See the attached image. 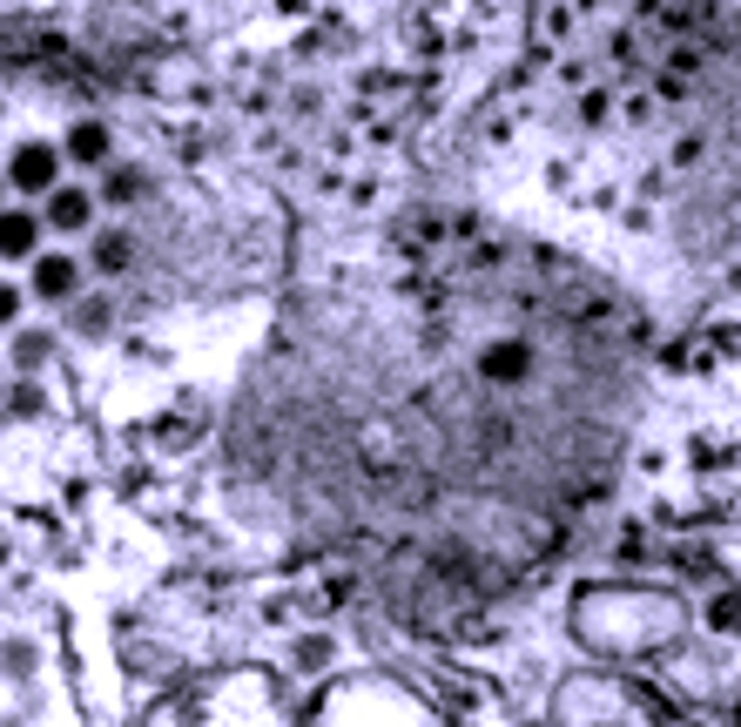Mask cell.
<instances>
[{
    "mask_svg": "<svg viewBox=\"0 0 741 727\" xmlns=\"http://www.w3.org/2000/svg\"><path fill=\"white\" fill-rule=\"evenodd\" d=\"M82 331H108V303H82Z\"/></svg>",
    "mask_w": 741,
    "mask_h": 727,
    "instance_id": "cell-9",
    "label": "cell"
},
{
    "mask_svg": "<svg viewBox=\"0 0 741 727\" xmlns=\"http://www.w3.org/2000/svg\"><path fill=\"white\" fill-rule=\"evenodd\" d=\"M34 290H41L48 303H61V297L82 290V270H74L68 257H41V263H34Z\"/></svg>",
    "mask_w": 741,
    "mask_h": 727,
    "instance_id": "cell-4",
    "label": "cell"
},
{
    "mask_svg": "<svg viewBox=\"0 0 741 727\" xmlns=\"http://www.w3.org/2000/svg\"><path fill=\"white\" fill-rule=\"evenodd\" d=\"M14 317H21V290H8V283H0V331H8Z\"/></svg>",
    "mask_w": 741,
    "mask_h": 727,
    "instance_id": "cell-8",
    "label": "cell"
},
{
    "mask_svg": "<svg viewBox=\"0 0 741 727\" xmlns=\"http://www.w3.org/2000/svg\"><path fill=\"white\" fill-rule=\"evenodd\" d=\"M14 189H27V195H48L55 182H61V155L55 148H41V142H27L21 155H14Z\"/></svg>",
    "mask_w": 741,
    "mask_h": 727,
    "instance_id": "cell-1",
    "label": "cell"
},
{
    "mask_svg": "<svg viewBox=\"0 0 741 727\" xmlns=\"http://www.w3.org/2000/svg\"><path fill=\"white\" fill-rule=\"evenodd\" d=\"M88 216H95V195H88V189H68V182L48 189V216H41V223H55V229H88Z\"/></svg>",
    "mask_w": 741,
    "mask_h": 727,
    "instance_id": "cell-2",
    "label": "cell"
},
{
    "mask_svg": "<svg viewBox=\"0 0 741 727\" xmlns=\"http://www.w3.org/2000/svg\"><path fill=\"white\" fill-rule=\"evenodd\" d=\"M34 242H41V216L0 210V257H34Z\"/></svg>",
    "mask_w": 741,
    "mask_h": 727,
    "instance_id": "cell-3",
    "label": "cell"
},
{
    "mask_svg": "<svg viewBox=\"0 0 741 727\" xmlns=\"http://www.w3.org/2000/svg\"><path fill=\"white\" fill-rule=\"evenodd\" d=\"M95 257H101V270H115V263H129V242H122V236H101Z\"/></svg>",
    "mask_w": 741,
    "mask_h": 727,
    "instance_id": "cell-7",
    "label": "cell"
},
{
    "mask_svg": "<svg viewBox=\"0 0 741 727\" xmlns=\"http://www.w3.org/2000/svg\"><path fill=\"white\" fill-rule=\"evenodd\" d=\"M526 364H533V350H526V344H492V350H486V378L513 384V378H526Z\"/></svg>",
    "mask_w": 741,
    "mask_h": 727,
    "instance_id": "cell-5",
    "label": "cell"
},
{
    "mask_svg": "<svg viewBox=\"0 0 741 727\" xmlns=\"http://www.w3.org/2000/svg\"><path fill=\"white\" fill-rule=\"evenodd\" d=\"M68 155L74 162H101L108 155V129H101V121H82V129L68 135Z\"/></svg>",
    "mask_w": 741,
    "mask_h": 727,
    "instance_id": "cell-6",
    "label": "cell"
}]
</instances>
